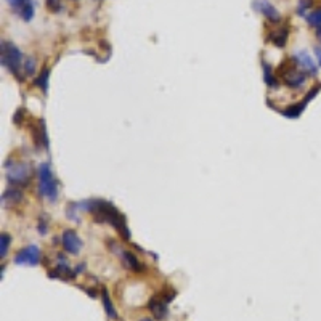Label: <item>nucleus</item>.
Segmentation results:
<instances>
[{"label": "nucleus", "instance_id": "1", "mask_svg": "<svg viewBox=\"0 0 321 321\" xmlns=\"http://www.w3.org/2000/svg\"><path fill=\"white\" fill-rule=\"evenodd\" d=\"M85 209L90 214L95 215L96 222L111 224L117 230V233L122 236L124 239H130V231H129V228L126 225L124 217L119 214V210L111 203L102 201V199H93V201L85 203Z\"/></svg>", "mask_w": 321, "mask_h": 321}, {"label": "nucleus", "instance_id": "2", "mask_svg": "<svg viewBox=\"0 0 321 321\" xmlns=\"http://www.w3.org/2000/svg\"><path fill=\"white\" fill-rule=\"evenodd\" d=\"M278 71H280L281 81L291 88H301L307 79V72H304L301 68H299L292 57L284 60L278 68Z\"/></svg>", "mask_w": 321, "mask_h": 321}, {"label": "nucleus", "instance_id": "3", "mask_svg": "<svg viewBox=\"0 0 321 321\" xmlns=\"http://www.w3.org/2000/svg\"><path fill=\"white\" fill-rule=\"evenodd\" d=\"M39 190L43 197H47L48 201H55L58 194V182L55 180V175L50 169L48 164H40L39 165Z\"/></svg>", "mask_w": 321, "mask_h": 321}, {"label": "nucleus", "instance_id": "4", "mask_svg": "<svg viewBox=\"0 0 321 321\" xmlns=\"http://www.w3.org/2000/svg\"><path fill=\"white\" fill-rule=\"evenodd\" d=\"M21 61H23V57H21L19 48L12 42H2V64L5 68L13 72L18 74Z\"/></svg>", "mask_w": 321, "mask_h": 321}, {"label": "nucleus", "instance_id": "5", "mask_svg": "<svg viewBox=\"0 0 321 321\" xmlns=\"http://www.w3.org/2000/svg\"><path fill=\"white\" fill-rule=\"evenodd\" d=\"M7 179L13 185H28L31 179V169L26 164H8V172Z\"/></svg>", "mask_w": 321, "mask_h": 321}, {"label": "nucleus", "instance_id": "6", "mask_svg": "<svg viewBox=\"0 0 321 321\" xmlns=\"http://www.w3.org/2000/svg\"><path fill=\"white\" fill-rule=\"evenodd\" d=\"M40 262V251L37 246H28L21 249L15 256V263L18 265H37Z\"/></svg>", "mask_w": 321, "mask_h": 321}, {"label": "nucleus", "instance_id": "7", "mask_svg": "<svg viewBox=\"0 0 321 321\" xmlns=\"http://www.w3.org/2000/svg\"><path fill=\"white\" fill-rule=\"evenodd\" d=\"M61 242H63V248L68 254H72V256H77V254L81 252L82 248V241L79 238V235L76 233L74 230H66L63 236H61Z\"/></svg>", "mask_w": 321, "mask_h": 321}, {"label": "nucleus", "instance_id": "8", "mask_svg": "<svg viewBox=\"0 0 321 321\" xmlns=\"http://www.w3.org/2000/svg\"><path fill=\"white\" fill-rule=\"evenodd\" d=\"M252 7H254V10H257L259 13H262L268 21H271V23H278L281 19L280 13L276 12V8L268 2V0H252Z\"/></svg>", "mask_w": 321, "mask_h": 321}, {"label": "nucleus", "instance_id": "9", "mask_svg": "<svg viewBox=\"0 0 321 321\" xmlns=\"http://www.w3.org/2000/svg\"><path fill=\"white\" fill-rule=\"evenodd\" d=\"M8 5L16 10L18 15L24 21H31L34 18V4L32 0H7Z\"/></svg>", "mask_w": 321, "mask_h": 321}, {"label": "nucleus", "instance_id": "10", "mask_svg": "<svg viewBox=\"0 0 321 321\" xmlns=\"http://www.w3.org/2000/svg\"><path fill=\"white\" fill-rule=\"evenodd\" d=\"M294 61H295V64L299 66V68H301L304 72H307V74H312V76H316V64H315V60L310 57V55L304 50V52H297L295 55H294Z\"/></svg>", "mask_w": 321, "mask_h": 321}, {"label": "nucleus", "instance_id": "11", "mask_svg": "<svg viewBox=\"0 0 321 321\" xmlns=\"http://www.w3.org/2000/svg\"><path fill=\"white\" fill-rule=\"evenodd\" d=\"M148 308H150V312L154 315V318H156V319H164L165 316H167V313H169L167 302L164 301L161 294H158V295H154V297L150 299Z\"/></svg>", "mask_w": 321, "mask_h": 321}, {"label": "nucleus", "instance_id": "12", "mask_svg": "<svg viewBox=\"0 0 321 321\" xmlns=\"http://www.w3.org/2000/svg\"><path fill=\"white\" fill-rule=\"evenodd\" d=\"M32 137H34V141L39 148H47L48 146V140H47V129L43 120H37L32 127Z\"/></svg>", "mask_w": 321, "mask_h": 321}, {"label": "nucleus", "instance_id": "13", "mask_svg": "<svg viewBox=\"0 0 321 321\" xmlns=\"http://www.w3.org/2000/svg\"><path fill=\"white\" fill-rule=\"evenodd\" d=\"M116 251H119V256H120V259H122L126 267H129L130 270H134V271H143V268H145V267H143L141 262L134 256V254L126 251V249H117V248H116Z\"/></svg>", "mask_w": 321, "mask_h": 321}, {"label": "nucleus", "instance_id": "14", "mask_svg": "<svg viewBox=\"0 0 321 321\" xmlns=\"http://www.w3.org/2000/svg\"><path fill=\"white\" fill-rule=\"evenodd\" d=\"M77 271H72L68 265H66V262L63 263H58L57 267H55V270H50L48 275L50 278H60V280H72L76 276Z\"/></svg>", "mask_w": 321, "mask_h": 321}, {"label": "nucleus", "instance_id": "15", "mask_svg": "<svg viewBox=\"0 0 321 321\" xmlns=\"http://www.w3.org/2000/svg\"><path fill=\"white\" fill-rule=\"evenodd\" d=\"M287 37H289V29H287V28H280V29L270 32L268 40L276 47H284L286 42H287Z\"/></svg>", "mask_w": 321, "mask_h": 321}, {"label": "nucleus", "instance_id": "16", "mask_svg": "<svg viewBox=\"0 0 321 321\" xmlns=\"http://www.w3.org/2000/svg\"><path fill=\"white\" fill-rule=\"evenodd\" d=\"M102 301H103V307H105V310H106L108 318L117 319V312H116V308H114V305H113V302H111V299H109L108 291L105 289V287L102 289Z\"/></svg>", "mask_w": 321, "mask_h": 321}, {"label": "nucleus", "instance_id": "17", "mask_svg": "<svg viewBox=\"0 0 321 321\" xmlns=\"http://www.w3.org/2000/svg\"><path fill=\"white\" fill-rule=\"evenodd\" d=\"M21 197H23V194H21L19 190H15V188H10V190H7L4 193V204L7 203V206H13V204H18L21 201Z\"/></svg>", "mask_w": 321, "mask_h": 321}, {"label": "nucleus", "instance_id": "18", "mask_svg": "<svg viewBox=\"0 0 321 321\" xmlns=\"http://www.w3.org/2000/svg\"><path fill=\"white\" fill-rule=\"evenodd\" d=\"M263 79L270 87L278 85V79H276V76L273 74V69L270 68V64H267V63H263Z\"/></svg>", "mask_w": 321, "mask_h": 321}, {"label": "nucleus", "instance_id": "19", "mask_svg": "<svg viewBox=\"0 0 321 321\" xmlns=\"http://www.w3.org/2000/svg\"><path fill=\"white\" fill-rule=\"evenodd\" d=\"M307 23L316 31H321V10H315L313 13H310L307 16Z\"/></svg>", "mask_w": 321, "mask_h": 321}, {"label": "nucleus", "instance_id": "20", "mask_svg": "<svg viewBox=\"0 0 321 321\" xmlns=\"http://www.w3.org/2000/svg\"><path fill=\"white\" fill-rule=\"evenodd\" d=\"M47 82H48V69L47 68H43L40 76L36 79V85L40 87L43 92H47Z\"/></svg>", "mask_w": 321, "mask_h": 321}, {"label": "nucleus", "instance_id": "21", "mask_svg": "<svg viewBox=\"0 0 321 321\" xmlns=\"http://www.w3.org/2000/svg\"><path fill=\"white\" fill-rule=\"evenodd\" d=\"M8 248H10V235L2 233V236H0V256H2V259L7 256Z\"/></svg>", "mask_w": 321, "mask_h": 321}, {"label": "nucleus", "instance_id": "22", "mask_svg": "<svg viewBox=\"0 0 321 321\" xmlns=\"http://www.w3.org/2000/svg\"><path fill=\"white\" fill-rule=\"evenodd\" d=\"M45 4L52 13H58L61 10V0H45Z\"/></svg>", "mask_w": 321, "mask_h": 321}, {"label": "nucleus", "instance_id": "23", "mask_svg": "<svg viewBox=\"0 0 321 321\" xmlns=\"http://www.w3.org/2000/svg\"><path fill=\"white\" fill-rule=\"evenodd\" d=\"M24 71H26L28 76L34 74V71H36V63H34V60H32V58H26L24 60Z\"/></svg>", "mask_w": 321, "mask_h": 321}, {"label": "nucleus", "instance_id": "24", "mask_svg": "<svg viewBox=\"0 0 321 321\" xmlns=\"http://www.w3.org/2000/svg\"><path fill=\"white\" fill-rule=\"evenodd\" d=\"M310 7H312V0H301V2H299V7H297V13L305 15V10H308Z\"/></svg>", "mask_w": 321, "mask_h": 321}, {"label": "nucleus", "instance_id": "25", "mask_svg": "<svg viewBox=\"0 0 321 321\" xmlns=\"http://www.w3.org/2000/svg\"><path fill=\"white\" fill-rule=\"evenodd\" d=\"M315 57H316V60H318V63H319V66H321V48H319V47L315 48Z\"/></svg>", "mask_w": 321, "mask_h": 321}, {"label": "nucleus", "instance_id": "26", "mask_svg": "<svg viewBox=\"0 0 321 321\" xmlns=\"http://www.w3.org/2000/svg\"><path fill=\"white\" fill-rule=\"evenodd\" d=\"M316 36H318V39H319V42H321V31H318V32H316Z\"/></svg>", "mask_w": 321, "mask_h": 321}, {"label": "nucleus", "instance_id": "27", "mask_svg": "<svg viewBox=\"0 0 321 321\" xmlns=\"http://www.w3.org/2000/svg\"><path fill=\"white\" fill-rule=\"evenodd\" d=\"M140 321H153V319H150V318H143V319H140Z\"/></svg>", "mask_w": 321, "mask_h": 321}]
</instances>
